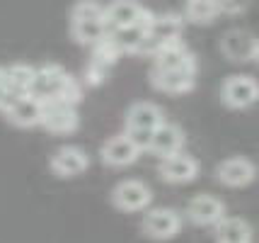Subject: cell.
Here are the masks:
<instances>
[{"instance_id": "9c48e42d", "label": "cell", "mask_w": 259, "mask_h": 243, "mask_svg": "<svg viewBox=\"0 0 259 243\" xmlns=\"http://www.w3.org/2000/svg\"><path fill=\"white\" fill-rule=\"evenodd\" d=\"M5 119L20 129L41 127V117H44V102L36 100L34 95H15V100L8 105V110L3 112Z\"/></svg>"}, {"instance_id": "5b68a950", "label": "cell", "mask_w": 259, "mask_h": 243, "mask_svg": "<svg viewBox=\"0 0 259 243\" xmlns=\"http://www.w3.org/2000/svg\"><path fill=\"white\" fill-rule=\"evenodd\" d=\"M150 20H153V12L136 0H112L109 5H104V22L109 27V32L138 22L148 24Z\"/></svg>"}, {"instance_id": "4fadbf2b", "label": "cell", "mask_w": 259, "mask_h": 243, "mask_svg": "<svg viewBox=\"0 0 259 243\" xmlns=\"http://www.w3.org/2000/svg\"><path fill=\"white\" fill-rule=\"evenodd\" d=\"M215 178H218L221 185H226V187H247L257 178V165L249 161V158L233 156V158H226L223 163H218Z\"/></svg>"}, {"instance_id": "e0dca14e", "label": "cell", "mask_w": 259, "mask_h": 243, "mask_svg": "<svg viewBox=\"0 0 259 243\" xmlns=\"http://www.w3.org/2000/svg\"><path fill=\"white\" fill-rule=\"evenodd\" d=\"M184 131L177 124H169L162 122L155 131H153V144H150V153H155L158 158L172 156V153H180L184 149Z\"/></svg>"}, {"instance_id": "cb8c5ba5", "label": "cell", "mask_w": 259, "mask_h": 243, "mask_svg": "<svg viewBox=\"0 0 259 243\" xmlns=\"http://www.w3.org/2000/svg\"><path fill=\"white\" fill-rule=\"evenodd\" d=\"M121 49L116 47V42L112 39V34H107L102 42H97L95 47H92V58L90 61H95V63H100V66H104V68H112V66H116V61L121 58Z\"/></svg>"}, {"instance_id": "52a82bcc", "label": "cell", "mask_w": 259, "mask_h": 243, "mask_svg": "<svg viewBox=\"0 0 259 243\" xmlns=\"http://www.w3.org/2000/svg\"><path fill=\"white\" fill-rule=\"evenodd\" d=\"M158 173L169 185H184V183H192L199 178V161L189 153L180 151V153L160 158Z\"/></svg>"}, {"instance_id": "f546056e", "label": "cell", "mask_w": 259, "mask_h": 243, "mask_svg": "<svg viewBox=\"0 0 259 243\" xmlns=\"http://www.w3.org/2000/svg\"><path fill=\"white\" fill-rule=\"evenodd\" d=\"M12 100H15V93L10 90V85L5 81V68L0 66V112H5Z\"/></svg>"}, {"instance_id": "277c9868", "label": "cell", "mask_w": 259, "mask_h": 243, "mask_svg": "<svg viewBox=\"0 0 259 243\" xmlns=\"http://www.w3.org/2000/svg\"><path fill=\"white\" fill-rule=\"evenodd\" d=\"M153 202V190L143 183V180H121L119 185L112 190V204L116 209H121L126 214L134 212H146Z\"/></svg>"}, {"instance_id": "603a6c76", "label": "cell", "mask_w": 259, "mask_h": 243, "mask_svg": "<svg viewBox=\"0 0 259 243\" xmlns=\"http://www.w3.org/2000/svg\"><path fill=\"white\" fill-rule=\"evenodd\" d=\"M221 15L218 0H187L184 20L192 24H211Z\"/></svg>"}, {"instance_id": "6da1fadb", "label": "cell", "mask_w": 259, "mask_h": 243, "mask_svg": "<svg viewBox=\"0 0 259 243\" xmlns=\"http://www.w3.org/2000/svg\"><path fill=\"white\" fill-rule=\"evenodd\" d=\"M184 15H177V12H160V15H153V20L148 22V39L141 54L146 56H155L162 44L167 42H175V39H182V32H184Z\"/></svg>"}, {"instance_id": "d6986e66", "label": "cell", "mask_w": 259, "mask_h": 243, "mask_svg": "<svg viewBox=\"0 0 259 243\" xmlns=\"http://www.w3.org/2000/svg\"><path fill=\"white\" fill-rule=\"evenodd\" d=\"M109 34L104 20H70V37L80 47H95Z\"/></svg>"}, {"instance_id": "f1b7e54d", "label": "cell", "mask_w": 259, "mask_h": 243, "mask_svg": "<svg viewBox=\"0 0 259 243\" xmlns=\"http://www.w3.org/2000/svg\"><path fill=\"white\" fill-rule=\"evenodd\" d=\"M218 8H221V15H242L247 12L249 0H218Z\"/></svg>"}, {"instance_id": "83f0119b", "label": "cell", "mask_w": 259, "mask_h": 243, "mask_svg": "<svg viewBox=\"0 0 259 243\" xmlns=\"http://www.w3.org/2000/svg\"><path fill=\"white\" fill-rule=\"evenodd\" d=\"M107 73H109V68H104V66H100V63L90 61V63L85 66V71H82V78H85L88 85L97 88V85H102V83L107 81Z\"/></svg>"}, {"instance_id": "ba28073f", "label": "cell", "mask_w": 259, "mask_h": 243, "mask_svg": "<svg viewBox=\"0 0 259 243\" xmlns=\"http://www.w3.org/2000/svg\"><path fill=\"white\" fill-rule=\"evenodd\" d=\"M49 168L56 178H66V180L68 178H78L90 168V156L80 146H61L58 151L51 153Z\"/></svg>"}, {"instance_id": "7a4b0ae2", "label": "cell", "mask_w": 259, "mask_h": 243, "mask_svg": "<svg viewBox=\"0 0 259 243\" xmlns=\"http://www.w3.org/2000/svg\"><path fill=\"white\" fill-rule=\"evenodd\" d=\"M221 100L230 110H247L259 102V81L245 73L228 76L221 85Z\"/></svg>"}, {"instance_id": "d4e9b609", "label": "cell", "mask_w": 259, "mask_h": 243, "mask_svg": "<svg viewBox=\"0 0 259 243\" xmlns=\"http://www.w3.org/2000/svg\"><path fill=\"white\" fill-rule=\"evenodd\" d=\"M70 20H104V5L97 0H78L70 8Z\"/></svg>"}, {"instance_id": "4316f807", "label": "cell", "mask_w": 259, "mask_h": 243, "mask_svg": "<svg viewBox=\"0 0 259 243\" xmlns=\"http://www.w3.org/2000/svg\"><path fill=\"white\" fill-rule=\"evenodd\" d=\"M126 136L134 141L136 146H138V151L141 153H146V151H150V144H153V131L155 129H138V127H126Z\"/></svg>"}, {"instance_id": "8fae6325", "label": "cell", "mask_w": 259, "mask_h": 243, "mask_svg": "<svg viewBox=\"0 0 259 243\" xmlns=\"http://www.w3.org/2000/svg\"><path fill=\"white\" fill-rule=\"evenodd\" d=\"M68 76H70V73H68L63 66H58V63H44V66L36 68V76H34L29 95H34V97L41 100V102L56 100Z\"/></svg>"}, {"instance_id": "ffe728a7", "label": "cell", "mask_w": 259, "mask_h": 243, "mask_svg": "<svg viewBox=\"0 0 259 243\" xmlns=\"http://www.w3.org/2000/svg\"><path fill=\"white\" fill-rule=\"evenodd\" d=\"M218 243H252V226L240 217H223L213 226Z\"/></svg>"}, {"instance_id": "8992f818", "label": "cell", "mask_w": 259, "mask_h": 243, "mask_svg": "<svg viewBox=\"0 0 259 243\" xmlns=\"http://www.w3.org/2000/svg\"><path fill=\"white\" fill-rule=\"evenodd\" d=\"M41 127L51 134H73L80 127L78 107L63 102V100H46Z\"/></svg>"}, {"instance_id": "44dd1931", "label": "cell", "mask_w": 259, "mask_h": 243, "mask_svg": "<svg viewBox=\"0 0 259 243\" xmlns=\"http://www.w3.org/2000/svg\"><path fill=\"white\" fill-rule=\"evenodd\" d=\"M112 39L116 42V47L124 54H141V49L148 39V24H128V27H119L109 32Z\"/></svg>"}, {"instance_id": "3957f363", "label": "cell", "mask_w": 259, "mask_h": 243, "mask_svg": "<svg viewBox=\"0 0 259 243\" xmlns=\"http://www.w3.org/2000/svg\"><path fill=\"white\" fill-rule=\"evenodd\" d=\"M141 231L153 241H169L182 231V214L172 207L148 209L141 221Z\"/></svg>"}, {"instance_id": "7c38bea8", "label": "cell", "mask_w": 259, "mask_h": 243, "mask_svg": "<svg viewBox=\"0 0 259 243\" xmlns=\"http://www.w3.org/2000/svg\"><path fill=\"white\" fill-rule=\"evenodd\" d=\"M153 68L162 71H196V56L187 49L182 39L167 42L155 51L153 56Z\"/></svg>"}, {"instance_id": "7402d4cb", "label": "cell", "mask_w": 259, "mask_h": 243, "mask_svg": "<svg viewBox=\"0 0 259 243\" xmlns=\"http://www.w3.org/2000/svg\"><path fill=\"white\" fill-rule=\"evenodd\" d=\"M34 76H36V68L29 66V63H10V66H5V81H8V85H10V90L15 95H29Z\"/></svg>"}, {"instance_id": "2e32d148", "label": "cell", "mask_w": 259, "mask_h": 243, "mask_svg": "<svg viewBox=\"0 0 259 243\" xmlns=\"http://www.w3.org/2000/svg\"><path fill=\"white\" fill-rule=\"evenodd\" d=\"M254 44L257 37H252L245 29H230L221 39V51L230 61H254Z\"/></svg>"}, {"instance_id": "ac0fdd59", "label": "cell", "mask_w": 259, "mask_h": 243, "mask_svg": "<svg viewBox=\"0 0 259 243\" xmlns=\"http://www.w3.org/2000/svg\"><path fill=\"white\" fill-rule=\"evenodd\" d=\"M162 122H165V112L155 102H134L126 110V127L158 129Z\"/></svg>"}, {"instance_id": "4dcf8cb0", "label": "cell", "mask_w": 259, "mask_h": 243, "mask_svg": "<svg viewBox=\"0 0 259 243\" xmlns=\"http://www.w3.org/2000/svg\"><path fill=\"white\" fill-rule=\"evenodd\" d=\"M254 61L259 63V39H257V44H254Z\"/></svg>"}, {"instance_id": "9a60e30c", "label": "cell", "mask_w": 259, "mask_h": 243, "mask_svg": "<svg viewBox=\"0 0 259 243\" xmlns=\"http://www.w3.org/2000/svg\"><path fill=\"white\" fill-rule=\"evenodd\" d=\"M150 85L167 95H184L196 85V71H150Z\"/></svg>"}, {"instance_id": "5bb4252c", "label": "cell", "mask_w": 259, "mask_h": 243, "mask_svg": "<svg viewBox=\"0 0 259 243\" xmlns=\"http://www.w3.org/2000/svg\"><path fill=\"white\" fill-rule=\"evenodd\" d=\"M226 217V204L213 195H196L187 204V219L194 226H215Z\"/></svg>"}, {"instance_id": "484cf974", "label": "cell", "mask_w": 259, "mask_h": 243, "mask_svg": "<svg viewBox=\"0 0 259 243\" xmlns=\"http://www.w3.org/2000/svg\"><path fill=\"white\" fill-rule=\"evenodd\" d=\"M56 100H63V102L75 105V107H78V105L82 102V83H80L75 76H68Z\"/></svg>"}, {"instance_id": "30bf717a", "label": "cell", "mask_w": 259, "mask_h": 243, "mask_svg": "<svg viewBox=\"0 0 259 243\" xmlns=\"http://www.w3.org/2000/svg\"><path fill=\"white\" fill-rule=\"evenodd\" d=\"M100 158L107 168H128V165H134L141 158V151H138V146L126 136V131H124V134L109 136V139L102 144Z\"/></svg>"}]
</instances>
